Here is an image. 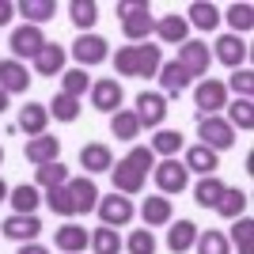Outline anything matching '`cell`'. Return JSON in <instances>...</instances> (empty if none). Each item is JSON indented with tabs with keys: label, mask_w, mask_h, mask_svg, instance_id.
I'll return each mask as SVG.
<instances>
[{
	"label": "cell",
	"mask_w": 254,
	"mask_h": 254,
	"mask_svg": "<svg viewBox=\"0 0 254 254\" xmlns=\"http://www.w3.org/2000/svg\"><path fill=\"white\" fill-rule=\"evenodd\" d=\"M148 167H156L152 148H133L126 159H118V167H110V175H114V193H140V186L148 179Z\"/></svg>",
	"instance_id": "obj_1"
},
{
	"label": "cell",
	"mask_w": 254,
	"mask_h": 254,
	"mask_svg": "<svg viewBox=\"0 0 254 254\" xmlns=\"http://www.w3.org/2000/svg\"><path fill=\"white\" fill-rule=\"evenodd\" d=\"M163 64L159 46H122L114 57V68L122 76H156Z\"/></svg>",
	"instance_id": "obj_2"
},
{
	"label": "cell",
	"mask_w": 254,
	"mask_h": 254,
	"mask_svg": "<svg viewBox=\"0 0 254 254\" xmlns=\"http://www.w3.org/2000/svg\"><path fill=\"white\" fill-rule=\"evenodd\" d=\"M118 15H122L126 38H133V42L148 38V31L156 27V23H152V8L144 4V0H118Z\"/></svg>",
	"instance_id": "obj_3"
},
{
	"label": "cell",
	"mask_w": 254,
	"mask_h": 254,
	"mask_svg": "<svg viewBox=\"0 0 254 254\" xmlns=\"http://www.w3.org/2000/svg\"><path fill=\"white\" fill-rule=\"evenodd\" d=\"M197 133H201V144L212 148V152H224V148H232V144H235V129L228 126L224 118H216V114L201 118V122H197Z\"/></svg>",
	"instance_id": "obj_4"
},
{
	"label": "cell",
	"mask_w": 254,
	"mask_h": 254,
	"mask_svg": "<svg viewBox=\"0 0 254 254\" xmlns=\"http://www.w3.org/2000/svg\"><path fill=\"white\" fill-rule=\"evenodd\" d=\"M11 53H15V61L19 57H38V50L46 46V34L38 31V27H31V23H23V27H15L11 31Z\"/></svg>",
	"instance_id": "obj_5"
},
{
	"label": "cell",
	"mask_w": 254,
	"mask_h": 254,
	"mask_svg": "<svg viewBox=\"0 0 254 254\" xmlns=\"http://www.w3.org/2000/svg\"><path fill=\"white\" fill-rule=\"evenodd\" d=\"M137 122L140 126H148V129H156V126H163V118H167V99L163 95H152V91H140L137 95Z\"/></svg>",
	"instance_id": "obj_6"
},
{
	"label": "cell",
	"mask_w": 254,
	"mask_h": 254,
	"mask_svg": "<svg viewBox=\"0 0 254 254\" xmlns=\"http://www.w3.org/2000/svg\"><path fill=\"white\" fill-rule=\"evenodd\" d=\"M179 64L190 80L193 76H205L209 72V46L205 42H182L179 46Z\"/></svg>",
	"instance_id": "obj_7"
},
{
	"label": "cell",
	"mask_w": 254,
	"mask_h": 254,
	"mask_svg": "<svg viewBox=\"0 0 254 254\" xmlns=\"http://www.w3.org/2000/svg\"><path fill=\"white\" fill-rule=\"evenodd\" d=\"M193 99H197L201 118H209V114H216L220 106H228V87H224L220 80H201L197 91H193Z\"/></svg>",
	"instance_id": "obj_8"
},
{
	"label": "cell",
	"mask_w": 254,
	"mask_h": 254,
	"mask_svg": "<svg viewBox=\"0 0 254 254\" xmlns=\"http://www.w3.org/2000/svg\"><path fill=\"white\" fill-rule=\"evenodd\" d=\"M186 182H190V171L182 167L179 159H163V163L156 167V186L163 193H182Z\"/></svg>",
	"instance_id": "obj_9"
},
{
	"label": "cell",
	"mask_w": 254,
	"mask_h": 254,
	"mask_svg": "<svg viewBox=\"0 0 254 254\" xmlns=\"http://www.w3.org/2000/svg\"><path fill=\"white\" fill-rule=\"evenodd\" d=\"M72 57L80 64H103L106 57H110V50H106V38H99V34H80L72 46Z\"/></svg>",
	"instance_id": "obj_10"
},
{
	"label": "cell",
	"mask_w": 254,
	"mask_h": 254,
	"mask_svg": "<svg viewBox=\"0 0 254 254\" xmlns=\"http://www.w3.org/2000/svg\"><path fill=\"white\" fill-rule=\"evenodd\" d=\"M99 216H103V228H122V224L133 220V201L129 197H103L99 201Z\"/></svg>",
	"instance_id": "obj_11"
},
{
	"label": "cell",
	"mask_w": 254,
	"mask_h": 254,
	"mask_svg": "<svg viewBox=\"0 0 254 254\" xmlns=\"http://www.w3.org/2000/svg\"><path fill=\"white\" fill-rule=\"evenodd\" d=\"M0 228H4V235L15 239V243H34V235L42 232V220H38V216H23V212H15V216H8Z\"/></svg>",
	"instance_id": "obj_12"
},
{
	"label": "cell",
	"mask_w": 254,
	"mask_h": 254,
	"mask_svg": "<svg viewBox=\"0 0 254 254\" xmlns=\"http://www.w3.org/2000/svg\"><path fill=\"white\" fill-rule=\"evenodd\" d=\"M27 84H31V76H27V68H23L15 57H11V61H0V91H4V95H23Z\"/></svg>",
	"instance_id": "obj_13"
},
{
	"label": "cell",
	"mask_w": 254,
	"mask_h": 254,
	"mask_svg": "<svg viewBox=\"0 0 254 254\" xmlns=\"http://www.w3.org/2000/svg\"><path fill=\"white\" fill-rule=\"evenodd\" d=\"M64 190H68V197H72V212H87V209L99 205V190H95L91 179H68Z\"/></svg>",
	"instance_id": "obj_14"
},
{
	"label": "cell",
	"mask_w": 254,
	"mask_h": 254,
	"mask_svg": "<svg viewBox=\"0 0 254 254\" xmlns=\"http://www.w3.org/2000/svg\"><path fill=\"white\" fill-rule=\"evenodd\" d=\"M57 156H61V140L57 137H31L27 140V159H31L34 167H46V163H57Z\"/></svg>",
	"instance_id": "obj_15"
},
{
	"label": "cell",
	"mask_w": 254,
	"mask_h": 254,
	"mask_svg": "<svg viewBox=\"0 0 254 254\" xmlns=\"http://www.w3.org/2000/svg\"><path fill=\"white\" fill-rule=\"evenodd\" d=\"M91 106L114 114L118 106H122V84H118V80H95V84H91Z\"/></svg>",
	"instance_id": "obj_16"
},
{
	"label": "cell",
	"mask_w": 254,
	"mask_h": 254,
	"mask_svg": "<svg viewBox=\"0 0 254 254\" xmlns=\"http://www.w3.org/2000/svg\"><path fill=\"white\" fill-rule=\"evenodd\" d=\"M216 61H224L228 68H243L247 61V46L239 34H224V38H216Z\"/></svg>",
	"instance_id": "obj_17"
},
{
	"label": "cell",
	"mask_w": 254,
	"mask_h": 254,
	"mask_svg": "<svg viewBox=\"0 0 254 254\" xmlns=\"http://www.w3.org/2000/svg\"><path fill=\"white\" fill-rule=\"evenodd\" d=\"M46 122H50V110H46L42 103H27L19 110V129L27 133V137H42V133H46Z\"/></svg>",
	"instance_id": "obj_18"
},
{
	"label": "cell",
	"mask_w": 254,
	"mask_h": 254,
	"mask_svg": "<svg viewBox=\"0 0 254 254\" xmlns=\"http://www.w3.org/2000/svg\"><path fill=\"white\" fill-rule=\"evenodd\" d=\"M34 68H38V76H61L64 68V50L57 42H46L42 50H38V57H34Z\"/></svg>",
	"instance_id": "obj_19"
},
{
	"label": "cell",
	"mask_w": 254,
	"mask_h": 254,
	"mask_svg": "<svg viewBox=\"0 0 254 254\" xmlns=\"http://www.w3.org/2000/svg\"><path fill=\"white\" fill-rule=\"evenodd\" d=\"M53 243H57V251H64V254H80L87 247V228H80V224H64V228H57Z\"/></svg>",
	"instance_id": "obj_20"
},
{
	"label": "cell",
	"mask_w": 254,
	"mask_h": 254,
	"mask_svg": "<svg viewBox=\"0 0 254 254\" xmlns=\"http://www.w3.org/2000/svg\"><path fill=\"white\" fill-rule=\"evenodd\" d=\"M186 171H197V175H216V167H220V159H216V152L205 148V144H193L190 152H186V163H182Z\"/></svg>",
	"instance_id": "obj_21"
},
{
	"label": "cell",
	"mask_w": 254,
	"mask_h": 254,
	"mask_svg": "<svg viewBox=\"0 0 254 254\" xmlns=\"http://www.w3.org/2000/svg\"><path fill=\"white\" fill-rule=\"evenodd\" d=\"M80 167H87V175L110 171V167H114V156H110L106 144H84V148H80Z\"/></svg>",
	"instance_id": "obj_22"
},
{
	"label": "cell",
	"mask_w": 254,
	"mask_h": 254,
	"mask_svg": "<svg viewBox=\"0 0 254 254\" xmlns=\"http://www.w3.org/2000/svg\"><path fill=\"white\" fill-rule=\"evenodd\" d=\"M152 31L163 38V42H171V46H182L186 42V34H190V23L182 19V15H163V19L152 27Z\"/></svg>",
	"instance_id": "obj_23"
},
{
	"label": "cell",
	"mask_w": 254,
	"mask_h": 254,
	"mask_svg": "<svg viewBox=\"0 0 254 254\" xmlns=\"http://www.w3.org/2000/svg\"><path fill=\"white\" fill-rule=\"evenodd\" d=\"M193 243H197V224H193V220H179L175 228H167V247L175 254L190 251Z\"/></svg>",
	"instance_id": "obj_24"
},
{
	"label": "cell",
	"mask_w": 254,
	"mask_h": 254,
	"mask_svg": "<svg viewBox=\"0 0 254 254\" xmlns=\"http://www.w3.org/2000/svg\"><path fill=\"white\" fill-rule=\"evenodd\" d=\"M159 84H163L167 95H182V91L190 87V76L182 72L179 61H167V64H159Z\"/></svg>",
	"instance_id": "obj_25"
},
{
	"label": "cell",
	"mask_w": 254,
	"mask_h": 254,
	"mask_svg": "<svg viewBox=\"0 0 254 254\" xmlns=\"http://www.w3.org/2000/svg\"><path fill=\"white\" fill-rule=\"evenodd\" d=\"M228 190L216 175H205L201 182H197V190H193V201L201 205V209H216V201H220V193Z\"/></svg>",
	"instance_id": "obj_26"
},
{
	"label": "cell",
	"mask_w": 254,
	"mask_h": 254,
	"mask_svg": "<svg viewBox=\"0 0 254 254\" xmlns=\"http://www.w3.org/2000/svg\"><path fill=\"white\" fill-rule=\"evenodd\" d=\"M216 212H220L224 220H239L247 212V193L243 190H224L220 201H216Z\"/></svg>",
	"instance_id": "obj_27"
},
{
	"label": "cell",
	"mask_w": 254,
	"mask_h": 254,
	"mask_svg": "<svg viewBox=\"0 0 254 254\" xmlns=\"http://www.w3.org/2000/svg\"><path fill=\"white\" fill-rule=\"evenodd\" d=\"M140 216H144V224H148V228H159V224L171 220V201H167V197H144Z\"/></svg>",
	"instance_id": "obj_28"
},
{
	"label": "cell",
	"mask_w": 254,
	"mask_h": 254,
	"mask_svg": "<svg viewBox=\"0 0 254 254\" xmlns=\"http://www.w3.org/2000/svg\"><path fill=\"white\" fill-rule=\"evenodd\" d=\"M15 11H19V15H27V19H31V27H38V23H46V19H53V15H57V4H53V0H23Z\"/></svg>",
	"instance_id": "obj_29"
},
{
	"label": "cell",
	"mask_w": 254,
	"mask_h": 254,
	"mask_svg": "<svg viewBox=\"0 0 254 254\" xmlns=\"http://www.w3.org/2000/svg\"><path fill=\"white\" fill-rule=\"evenodd\" d=\"M110 133H114L118 140H133L140 133V122L133 110H114V118H110Z\"/></svg>",
	"instance_id": "obj_30"
},
{
	"label": "cell",
	"mask_w": 254,
	"mask_h": 254,
	"mask_svg": "<svg viewBox=\"0 0 254 254\" xmlns=\"http://www.w3.org/2000/svg\"><path fill=\"white\" fill-rule=\"evenodd\" d=\"M8 201L15 205V212L34 216V209H38V201H42V197H38V186H27V182H23V186H15V190H11Z\"/></svg>",
	"instance_id": "obj_31"
},
{
	"label": "cell",
	"mask_w": 254,
	"mask_h": 254,
	"mask_svg": "<svg viewBox=\"0 0 254 254\" xmlns=\"http://www.w3.org/2000/svg\"><path fill=\"white\" fill-rule=\"evenodd\" d=\"M186 15H190V23L197 31H212V27L220 23V8H216V4H190Z\"/></svg>",
	"instance_id": "obj_32"
},
{
	"label": "cell",
	"mask_w": 254,
	"mask_h": 254,
	"mask_svg": "<svg viewBox=\"0 0 254 254\" xmlns=\"http://www.w3.org/2000/svg\"><path fill=\"white\" fill-rule=\"evenodd\" d=\"M68 15H72V23L80 31H87V27L99 19V8H95V0H72V4H68Z\"/></svg>",
	"instance_id": "obj_33"
},
{
	"label": "cell",
	"mask_w": 254,
	"mask_h": 254,
	"mask_svg": "<svg viewBox=\"0 0 254 254\" xmlns=\"http://www.w3.org/2000/svg\"><path fill=\"white\" fill-rule=\"evenodd\" d=\"M182 148V133L179 129H159L156 137H152V156H175V152Z\"/></svg>",
	"instance_id": "obj_34"
},
{
	"label": "cell",
	"mask_w": 254,
	"mask_h": 254,
	"mask_svg": "<svg viewBox=\"0 0 254 254\" xmlns=\"http://www.w3.org/2000/svg\"><path fill=\"white\" fill-rule=\"evenodd\" d=\"M91 251H95V254H118V251H122L118 232H114V228H95V232H91Z\"/></svg>",
	"instance_id": "obj_35"
},
{
	"label": "cell",
	"mask_w": 254,
	"mask_h": 254,
	"mask_svg": "<svg viewBox=\"0 0 254 254\" xmlns=\"http://www.w3.org/2000/svg\"><path fill=\"white\" fill-rule=\"evenodd\" d=\"M232 239H235V247H239V254H254V220L251 216H239V220H235Z\"/></svg>",
	"instance_id": "obj_36"
},
{
	"label": "cell",
	"mask_w": 254,
	"mask_h": 254,
	"mask_svg": "<svg viewBox=\"0 0 254 254\" xmlns=\"http://www.w3.org/2000/svg\"><path fill=\"white\" fill-rule=\"evenodd\" d=\"M38 186L42 190H57V186H64L68 182V167H61V163H46V167H38Z\"/></svg>",
	"instance_id": "obj_37"
},
{
	"label": "cell",
	"mask_w": 254,
	"mask_h": 254,
	"mask_svg": "<svg viewBox=\"0 0 254 254\" xmlns=\"http://www.w3.org/2000/svg\"><path fill=\"white\" fill-rule=\"evenodd\" d=\"M193 247H197V254H228V235L209 228V232L197 235V243H193Z\"/></svg>",
	"instance_id": "obj_38"
},
{
	"label": "cell",
	"mask_w": 254,
	"mask_h": 254,
	"mask_svg": "<svg viewBox=\"0 0 254 254\" xmlns=\"http://www.w3.org/2000/svg\"><path fill=\"white\" fill-rule=\"evenodd\" d=\"M87 91V72L84 68H72V72H61V95L80 99Z\"/></svg>",
	"instance_id": "obj_39"
},
{
	"label": "cell",
	"mask_w": 254,
	"mask_h": 254,
	"mask_svg": "<svg viewBox=\"0 0 254 254\" xmlns=\"http://www.w3.org/2000/svg\"><path fill=\"white\" fill-rule=\"evenodd\" d=\"M228 23H232L235 34H247L254 27V8L251 4H232V8H228Z\"/></svg>",
	"instance_id": "obj_40"
},
{
	"label": "cell",
	"mask_w": 254,
	"mask_h": 254,
	"mask_svg": "<svg viewBox=\"0 0 254 254\" xmlns=\"http://www.w3.org/2000/svg\"><path fill=\"white\" fill-rule=\"evenodd\" d=\"M46 110H50L57 122H76V118H80V103H76V99H68V95H57Z\"/></svg>",
	"instance_id": "obj_41"
},
{
	"label": "cell",
	"mask_w": 254,
	"mask_h": 254,
	"mask_svg": "<svg viewBox=\"0 0 254 254\" xmlns=\"http://www.w3.org/2000/svg\"><path fill=\"white\" fill-rule=\"evenodd\" d=\"M228 114H232L228 126H239V129H251L254 126V103H251V99H235V103L228 106Z\"/></svg>",
	"instance_id": "obj_42"
},
{
	"label": "cell",
	"mask_w": 254,
	"mask_h": 254,
	"mask_svg": "<svg viewBox=\"0 0 254 254\" xmlns=\"http://www.w3.org/2000/svg\"><path fill=\"white\" fill-rule=\"evenodd\" d=\"M129 254H156V235L148 232V228H137V232L129 235Z\"/></svg>",
	"instance_id": "obj_43"
},
{
	"label": "cell",
	"mask_w": 254,
	"mask_h": 254,
	"mask_svg": "<svg viewBox=\"0 0 254 254\" xmlns=\"http://www.w3.org/2000/svg\"><path fill=\"white\" fill-rule=\"evenodd\" d=\"M46 201H50V209L57 212V216H76V212H72V197H68V190H64V186L46 190Z\"/></svg>",
	"instance_id": "obj_44"
},
{
	"label": "cell",
	"mask_w": 254,
	"mask_h": 254,
	"mask_svg": "<svg viewBox=\"0 0 254 254\" xmlns=\"http://www.w3.org/2000/svg\"><path fill=\"white\" fill-rule=\"evenodd\" d=\"M232 91L239 99H251V91H254V72L251 68H235V76H232Z\"/></svg>",
	"instance_id": "obj_45"
},
{
	"label": "cell",
	"mask_w": 254,
	"mask_h": 254,
	"mask_svg": "<svg viewBox=\"0 0 254 254\" xmlns=\"http://www.w3.org/2000/svg\"><path fill=\"white\" fill-rule=\"evenodd\" d=\"M11 15H15V4L0 0V27H4V23H11Z\"/></svg>",
	"instance_id": "obj_46"
},
{
	"label": "cell",
	"mask_w": 254,
	"mask_h": 254,
	"mask_svg": "<svg viewBox=\"0 0 254 254\" xmlns=\"http://www.w3.org/2000/svg\"><path fill=\"white\" fill-rule=\"evenodd\" d=\"M19 254H50V251H46V247H38V243H23Z\"/></svg>",
	"instance_id": "obj_47"
},
{
	"label": "cell",
	"mask_w": 254,
	"mask_h": 254,
	"mask_svg": "<svg viewBox=\"0 0 254 254\" xmlns=\"http://www.w3.org/2000/svg\"><path fill=\"white\" fill-rule=\"evenodd\" d=\"M0 201H8V186H4V179H0Z\"/></svg>",
	"instance_id": "obj_48"
},
{
	"label": "cell",
	"mask_w": 254,
	"mask_h": 254,
	"mask_svg": "<svg viewBox=\"0 0 254 254\" xmlns=\"http://www.w3.org/2000/svg\"><path fill=\"white\" fill-rule=\"evenodd\" d=\"M4 110H8V95H4V91H0V114H4Z\"/></svg>",
	"instance_id": "obj_49"
},
{
	"label": "cell",
	"mask_w": 254,
	"mask_h": 254,
	"mask_svg": "<svg viewBox=\"0 0 254 254\" xmlns=\"http://www.w3.org/2000/svg\"><path fill=\"white\" fill-rule=\"evenodd\" d=\"M0 163H4V148H0Z\"/></svg>",
	"instance_id": "obj_50"
}]
</instances>
